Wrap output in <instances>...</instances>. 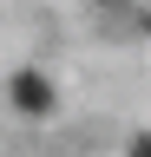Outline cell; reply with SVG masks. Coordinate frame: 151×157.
<instances>
[{"label":"cell","mask_w":151,"mask_h":157,"mask_svg":"<svg viewBox=\"0 0 151 157\" xmlns=\"http://www.w3.org/2000/svg\"><path fill=\"white\" fill-rule=\"evenodd\" d=\"M13 105H20V111H53V85L40 72H20V78H13Z\"/></svg>","instance_id":"1"},{"label":"cell","mask_w":151,"mask_h":157,"mask_svg":"<svg viewBox=\"0 0 151 157\" xmlns=\"http://www.w3.org/2000/svg\"><path fill=\"white\" fill-rule=\"evenodd\" d=\"M131 157H151V137H138V144H131Z\"/></svg>","instance_id":"2"}]
</instances>
